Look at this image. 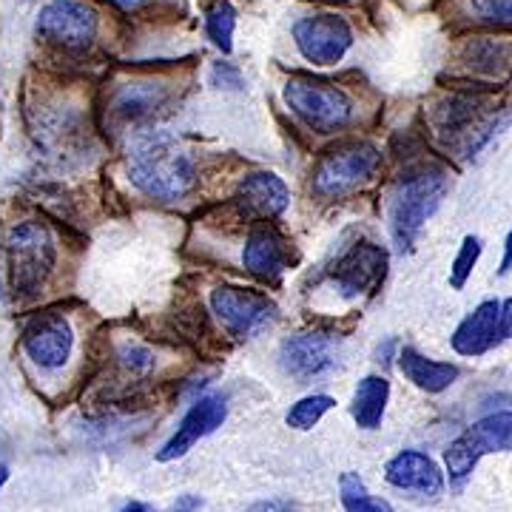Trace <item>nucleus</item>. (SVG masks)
Instances as JSON below:
<instances>
[{"instance_id": "f257e3e1", "label": "nucleus", "mask_w": 512, "mask_h": 512, "mask_svg": "<svg viewBox=\"0 0 512 512\" xmlns=\"http://www.w3.org/2000/svg\"><path fill=\"white\" fill-rule=\"evenodd\" d=\"M128 177L148 197L180 200L191 191L197 171L177 140L168 134H148L140 137L128 154Z\"/></svg>"}, {"instance_id": "f03ea898", "label": "nucleus", "mask_w": 512, "mask_h": 512, "mask_svg": "<svg viewBox=\"0 0 512 512\" xmlns=\"http://www.w3.org/2000/svg\"><path fill=\"white\" fill-rule=\"evenodd\" d=\"M444 191H447V177L439 168L416 171L393 191V197H390V231H393V239L402 251H407L413 245V239L419 237L421 225L427 222V217L436 214Z\"/></svg>"}, {"instance_id": "7ed1b4c3", "label": "nucleus", "mask_w": 512, "mask_h": 512, "mask_svg": "<svg viewBox=\"0 0 512 512\" xmlns=\"http://www.w3.org/2000/svg\"><path fill=\"white\" fill-rule=\"evenodd\" d=\"M6 259H9V282L15 293L32 296L40 291L57 262L55 239L49 228L35 220L18 222L6 237Z\"/></svg>"}, {"instance_id": "20e7f679", "label": "nucleus", "mask_w": 512, "mask_h": 512, "mask_svg": "<svg viewBox=\"0 0 512 512\" xmlns=\"http://www.w3.org/2000/svg\"><path fill=\"white\" fill-rule=\"evenodd\" d=\"M285 103L291 106V111L299 120H305L319 134H328V131L348 126L350 114H353L348 94L336 89L333 83L311 80V77L288 80Z\"/></svg>"}, {"instance_id": "39448f33", "label": "nucleus", "mask_w": 512, "mask_h": 512, "mask_svg": "<svg viewBox=\"0 0 512 512\" xmlns=\"http://www.w3.org/2000/svg\"><path fill=\"white\" fill-rule=\"evenodd\" d=\"M487 453H512V413H493L476 421L464 436H458L447 447L444 464L450 481L464 484Z\"/></svg>"}, {"instance_id": "423d86ee", "label": "nucleus", "mask_w": 512, "mask_h": 512, "mask_svg": "<svg viewBox=\"0 0 512 512\" xmlns=\"http://www.w3.org/2000/svg\"><path fill=\"white\" fill-rule=\"evenodd\" d=\"M37 35L69 52L89 49L97 37V12L80 0H52L40 9Z\"/></svg>"}, {"instance_id": "0eeeda50", "label": "nucleus", "mask_w": 512, "mask_h": 512, "mask_svg": "<svg viewBox=\"0 0 512 512\" xmlns=\"http://www.w3.org/2000/svg\"><path fill=\"white\" fill-rule=\"evenodd\" d=\"M293 40L308 63L333 66L348 55V49L353 46V32L345 18L319 12V15H308L293 23Z\"/></svg>"}, {"instance_id": "6e6552de", "label": "nucleus", "mask_w": 512, "mask_h": 512, "mask_svg": "<svg viewBox=\"0 0 512 512\" xmlns=\"http://www.w3.org/2000/svg\"><path fill=\"white\" fill-rule=\"evenodd\" d=\"M211 308L220 322L239 339H248L274 322L276 305L265 293L237 285H220L211 291Z\"/></svg>"}, {"instance_id": "1a4fd4ad", "label": "nucleus", "mask_w": 512, "mask_h": 512, "mask_svg": "<svg viewBox=\"0 0 512 512\" xmlns=\"http://www.w3.org/2000/svg\"><path fill=\"white\" fill-rule=\"evenodd\" d=\"M379 165V151L367 143H356V146L336 148L322 157V163L316 165L313 174V188L322 197H339L348 194L359 183H365L367 177L376 171Z\"/></svg>"}, {"instance_id": "9d476101", "label": "nucleus", "mask_w": 512, "mask_h": 512, "mask_svg": "<svg viewBox=\"0 0 512 512\" xmlns=\"http://www.w3.org/2000/svg\"><path fill=\"white\" fill-rule=\"evenodd\" d=\"M23 348L35 365L57 370L69 362L74 348V330L60 313H40L23 330Z\"/></svg>"}, {"instance_id": "9b49d317", "label": "nucleus", "mask_w": 512, "mask_h": 512, "mask_svg": "<svg viewBox=\"0 0 512 512\" xmlns=\"http://www.w3.org/2000/svg\"><path fill=\"white\" fill-rule=\"evenodd\" d=\"M384 274H387V251L373 242H359L336 262V268L330 271V282L342 296H359L376 288Z\"/></svg>"}, {"instance_id": "f8f14e48", "label": "nucleus", "mask_w": 512, "mask_h": 512, "mask_svg": "<svg viewBox=\"0 0 512 512\" xmlns=\"http://www.w3.org/2000/svg\"><path fill=\"white\" fill-rule=\"evenodd\" d=\"M279 365L296 379H313L336 365V336L330 333H296L282 342Z\"/></svg>"}, {"instance_id": "ddd939ff", "label": "nucleus", "mask_w": 512, "mask_h": 512, "mask_svg": "<svg viewBox=\"0 0 512 512\" xmlns=\"http://www.w3.org/2000/svg\"><path fill=\"white\" fill-rule=\"evenodd\" d=\"M228 416L225 399L220 396H202L200 402L191 404V410L185 413V419L180 421L177 433L165 441L163 450L157 453V461H174L183 458L194 444L205 436H211L217 427H222V421Z\"/></svg>"}, {"instance_id": "4468645a", "label": "nucleus", "mask_w": 512, "mask_h": 512, "mask_svg": "<svg viewBox=\"0 0 512 512\" xmlns=\"http://www.w3.org/2000/svg\"><path fill=\"white\" fill-rule=\"evenodd\" d=\"M384 478L399 490H413L430 498H436L444 490V476L436 467V461L416 450H404L396 458H390L384 467Z\"/></svg>"}, {"instance_id": "2eb2a0df", "label": "nucleus", "mask_w": 512, "mask_h": 512, "mask_svg": "<svg viewBox=\"0 0 512 512\" xmlns=\"http://www.w3.org/2000/svg\"><path fill=\"white\" fill-rule=\"evenodd\" d=\"M242 262L245 268L265 282H276L285 274L291 254H288V242L276 234L274 228H256L254 234L245 242L242 251Z\"/></svg>"}, {"instance_id": "dca6fc26", "label": "nucleus", "mask_w": 512, "mask_h": 512, "mask_svg": "<svg viewBox=\"0 0 512 512\" xmlns=\"http://www.w3.org/2000/svg\"><path fill=\"white\" fill-rule=\"evenodd\" d=\"M288 200H291L288 185L282 183L276 174H268V171L251 174L239 185V202H242L245 214L254 217V220L279 217L288 208Z\"/></svg>"}, {"instance_id": "f3484780", "label": "nucleus", "mask_w": 512, "mask_h": 512, "mask_svg": "<svg viewBox=\"0 0 512 512\" xmlns=\"http://www.w3.org/2000/svg\"><path fill=\"white\" fill-rule=\"evenodd\" d=\"M498 302H481L453 333V350L461 356H481L493 348L498 339Z\"/></svg>"}, {"instance_id": "a211bd4d", "label": "nucleus", "mask_w": 512, "mask_h": 512, "mask_svg": "<svg viewBox=\"0 0 512 512\" xmlns=\"http://www.w3.org/2000/svg\"><path fill=\"white\" fill-rule=\"evenodd\" d=\"M399 367H402V373L410 382L416 384L419 390H427V393H441L458 379L456 365L424 359L419 350L413 348L399 350Z\"/></svg>"}, {"instance_id": "6ab92c4d", "label": "nucleus", "mask_w": 512, "mask_h": 512, "mask_svg": "<svg viewBox=\"0 0 512 512\" xmlns=\"http://www.w3.org/2000/svg\"><path fill=\"white\" fill-rule=\"evenodd\" d=\"M168 97V86L165 83H154V80H140V83H128L111 100V111L120 120H140L154 109H160Z\"/></svg>"}, {"instance_id": "aec40b11", "label": "nucleus", "mask_w": 512, "mask_h": 512, "mask_svg": "<svg viewBox=\"0 0 512 512\" xmlns=\"http://www.w3.org/2000/svg\"><path fill=\"white\" fill-rule=\"evenodd\" d=\"M461 63L476 74H504L512 66V43L493 40V37H476L464 46Z\"/></svg>"}, {"instance_id": "412c9836", "label": "nucleus", "mask_w": 512, "mask_h": 512, "mask_svg": "<svg viewBox=\"0 0 512 512\" xmlns=\"http://www.w3.org/2000/svg\"><path fill=\"white\" fill-rule=\"evenodd\" d=\"M387 399H390V382L384 376H365L356 387V396H353L356 424L365 430H376L382 424Z\"/></svg>"}, {"instance_id": "4be33fe9", "label": "nucleus", "mask_w": 512, "mask_h": 512, "mask_svg": "<svg viewBox=\"0 0 512 512\" xmlns=\"http://www.w3.org/2000/svg\"><path fill=\"white\" fill-rule=\"evenodd\" d=\"M234 29H237V9L231 6V0H217L205 15V32L225 55H231L234 49Z\"/></svg>"}, {"instance_id": "5701e85b", "label": "nucleus", "mask_w": 512, "mask_h": 512, "mask_svg": "<svg viewBox=\"0 0 512 512\" xmlns=\"http://www.w3.org/2000/svg\"><path fill=\"white\" fill-rule=\"evenodd\" d=\"M339 490H342L345 512H393V507L384 498H376V495L367 493L365 481L356 473H345L342 481H339Z\"/></svg>"}, {"instance_id": "b1692460", "label": "nucleus", "mask_w": 512, "mask_h": 512, "mask_svg": "<svg viewBox=\"0 0 512 512\" xmlns=\"http://www.w3.org/2000/svg\"><path fill=\"white\" fill-rule=\"evenodd\" d=\"M333 399L330 396H308L302 402H296L288 413V424L296 427V430H311L313 424H319V419L328 413L333 407Z\"/></svg>"}, {"instance_id": "393cba45", "label": "nucleus", "mask_w": 512, "mask_h": 512, "mask_svg": "<svg viewBox=\"0 0 512 512\" xmlns=\"http://www.w3.org/2000/svg\"><path fill=\"white\" fill-rule=\"evenodd\" d=\"M478 256H481V239L478 237H467L464 239V245H461V251H458L456 262H453V268H450V285L461 291L464 285H467V279L473 274V268H476Z\"/></svg>"}, {"instance_id": "a878e982", "label": "nucleus", "mask_w": 512, "mask_h": 512, "mask_svg": "<svg viewBox=\"0 0 512 512\" xmlns=\"http://www.w3.org/2000/svg\"><path fill=\"white\" fill-rule=\"evenodd\" d=\"M470 12L481 23L512 29V0H470Z\"/></svg>"}, {"instance_id": "bb28decb", "label": "nucleus", "mask_w": 512, "mask_h": 512, "mask_svg": "<svg viewBox=\"0 0 512 512\" xmlns=\"http://www.w3.org/2000/svg\"><path fill=\"white\" fill-rule=\"evenodd\" d=\"M120 365L126 367L131 376H143L154 367V353L143 345H126V348L117 353Z\"/></svg>"}, {"instance_id": "cd10ccee", "label": "nucleus", "mask_w": 512, "mask_h": 512, "mask_svg": "<svg viewBox=\"0 0 512 512\" xmlns=\"http://www.w3.org/2000/svg\"><path fill=\"white\" fill-rule=\"evenodd\" d=\"M211 83L220 89H242V74L234 63H214L211 69Z\"/></svg>"}, {"instance_id": "c85d7f7f", "label": "nucleus", "mask_w": 512, "mask_h": 512, "mask_svg": "<svg viewBox=\"0 0 512 512\" xmlns=\"http://www.w3.org/2000/svg\"><path fill=\"white\" fill-rule=\"evenodd\" d=\"M498 339H512V299L498 308Z\"/></svg>"}, {"instance_id": "c756f323", "label": "nucleus", "mask_w": 512, "mask_h": 512, "mask_svg": "<svg viewBox=\"0 0 512 512\" xmlns=\"http://www.w3.org/2000/svg\"><path fill=\"white\" fill-rule=\"evenodd\" d=\"M200 507H202L200 495H183V498H177V504H174L168 512H197Z\"/></svg>"}, {"instance_id": "7c9ffc66", "label": "nucleus", "mask_w": 512, "mask_h": 512, "mask_svg": "<svg viewBox=\"0 0 512 512\" xmlns=\"http://www.w3.org/2000/svg\"><path fill=\"white\" fill-rule=\"evenodd\" d=\"M248 512H293V504H288V501H259Z\"/></svg>"}, {"instance_id": "2f4dec72", "label": "nucleus", "mask_w": 512, "mask_h": 512, "mask_svg": "<svg viewBox=\"0 0 512 512\" xmlns=\"http://www.w3.org/2000/svg\"><path fill=\"white\" fill-rule=\"evenodd\" d=\"M512 271V231L510 237H507V242H504V259H501V268H498V274H510Z\"/></svg>"}, {"instance_id": "473e14b6", "label": "nucleus", "mask_w": 512, "mask_h": 512, "mask_svg": "<svg viewBox=\"0 0 512 512\" xmlns=\"http://www.w3.org/2000/svg\"><path fill=\"white\" fill-rule=\"evenodd\" d=\"M120 512H154L148 504H140V501H131V504H126Z\"/></svg>"}, {"instance_id": "72a5a7b5", "label": "nucleus", "mask_w": 512, "mask_h": 512, "mask_svg": "<svg viewBox=\"0 0 512 512\" xmlns=\"http://www.w3.org/2000/svg\"><path fill=\"white\" fill-rule=\"evenodd\" d=\"M114 6H120V9H137V6H143L146 0H111Z\"/></svg>"}, {"instance_id": "f704fd0d", "label": "nucleus", "mask_w": 512, "mask_h": 512, "mask_svg": "<svg viewBox=\"0 0 512 512\" xmlns=\"http://www.w3.org/2000/svg\"><path fill=\"white\" fill-rule=\"evenodd\" d=\"M3 481H6V467H0V487H3Z\"/></svg>"}, {"instance_id": "c9c22d12", "label": "nucleus", "mask_w": 512, "mask_h": 512, "mask_svg": "<svg viewBox=\"0 0 512 512\" xmlns=\"http://www.w3.org/2000/svg\"><path fill=\"white\" fill-rule=\"evenodd\" d=\"M316 3H350V0H316Z\"/></svg>"}]
</instances>
